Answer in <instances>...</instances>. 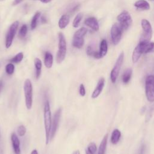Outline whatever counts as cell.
I'll return each instance as SVG.
<instances>
[{
  "mask_svg": "<svg viewBox=\"0 0 154 154\" xmlns=\"http://www.w3.org/2000/svg\"><path fill=\"white\" fill-rule=\"evenodd\" d=\"M43 120H44V127L45 132V143L46 144H48L50 141V134L52 125V116L49 102L46 100L44 104L43 107Z\"/></svg>",
  "mask_w": 154,
  "mask_h": 154,
  "instance_id": "1",
  "label": "cell"
},
{
  "mask_svg": "<svg viewBox=\"0 0 154 154\" xmlns=\"http://www.w3.org/2000/svg\"><path fill=\"white\" fill-rule=\"evenodd\" d=\"M23 92L25 106L28 109H31L32 106L33 89L31 81L29 79H25L23 84Z\"/></svg>",
  "mask_w": 154,
  "mask_h": 154,
  "instance_id": "2",
  "label": "cell"
},
{
  "mask_svg": "<svg viewBox=\"0 0 154 154\" xmlns=\"http://www.w3.org/2000/svg\"><path fill=\"white\" fill-rule=\"evenodd\" d=\"M67 51V45L65 37L62 32L58 34V49L56 56L57 63L60 64L66 57Z\"/></svg>",
  "mask_w": 154,
  "mask_h": 154,
  "instance_id": "3",
  "label": "cell"
},
{
  "mask_svg": "<svg viewBox=\"0 0 154 154\" xmlns=\"http://www.w3.org/2000/svg\"><path fill=\"white\" fill-rule=\"evenodd\" d=\"M87 32V29L82 27L77 30L73 37L72 46L76 48L81 49L82 48L84 43V37Z\"/></svg>",
  "mask_w": 154,
  "mask_h": 154,
  "instance_id": "4",
  "label": "cell"
},
{
  "mask_svg": "<svg viewBox=\"0 0 154 154\" xmlns=\"http://www.w3.org/2000/svg\"><path fill=\"white\" fill-rule=\"evenodd\" d=\"M146 96L150 102H154V75H149L146 79Z\"/></svg>",
  "mask_w": 154,
  "mask_h": 154,
  "instance_id": "5",
  "label": "cell"
},
{
  "mask_svg": "<svg viewBox=\"0 0 154 154\" xmlns=\"http://www.w3.org/2000/svg\"><path fill=\"white\" fill-rule=\"evenodd\" d=\"M123 59H124V53L123 52H122L120 54L119 57L117 58V61L111 72L110 79L112 83H115L116 82L117 77L119 75L120 68L123 62Z\"/></svg>",
  "mask_w": 154,
  "mask_h": 154,
  "instance_id": "6",
  "label": "cell"
},
{
  "mask_svg": "<svg viewBox=\"0 0 154 154\" xmlns=\"http://www.w3.org/2000/svg\"><path fill=\"white\" fill-rule=\"evenodd\" d=\"M143 33L140 41L149 42L150 40L152 35V28L150 22L147 19H142L141 22Z\"/></svg>",
  "mask_w": 154,
  "mask_h": 154,
  "instance_id": "7",
  "label": "cell"
},
{
  "mask_svg": "<svg viewBox=\"0 0 154 154\" xmlns=\"http://www.w3.org/2000/svg\"><path fill=\"white\" fill-rule=\"evenodd\" d=\"M119 25L125 29H127L132 23V19L129 13L126 10L123 11L117 17Z\"/></svg>",
  "mask_w": 154,
  "mask_h": 154,
  "instance_id": "8",
  "label": "cell"
},
{
  "mask_svg": "<svg viewBox=\"0 0 154 154\" xmlns=\"http://www.w3.org/2000/svg\"><path fill=\"white\" fill-rule=\"evenodd\" d=\"M61 112H62V109L61 108H59L55 112L52 117V125H51V134H50V141L52 140L58 129V126H59V123H60V120L61 115Z\"/></svg>",
  "mask_w": 154,
  "mask_h": 154,
  "instance_id": "9",
  "label": "cell"
},
{
  "mask_svg": "<svg viewBox=\"0 0 154 154\" xmlns=\"http://www.w3.org/2000/svg\"><path fill=\"white\" fill-rule=\"evenodd\" d=\"M123 31V29L119 23H114L112 25L111 28V36L114 45H116L120 42Z\"/></svg>",
  "mask_w": 154,
  "mask_h": 154,
  "instance_id": "10",
  "label": "cell"
},
{
  "mask_svg": "<svg viewBox=\"0 0 154 154\" xmlns=\"http://www.w3.org/2000/svg\"><path fill=\"white\" fill-rule=\"evenodd\" d=\"M19 22L15 21L10 26L7 34L6 35V39H5V47L6 48H9L11 45H12L13 39L14 38V36L16 35L17 29L19 26Z\"/></svg>",
  "mask_w": 154,
  "mask_h": 154,
  "instance_id": "11",
  "label": "cell"
},
{
  "mask_svg": "<svg viewBox=\"0 0 154 154\" xmlns=\"http://www.w3.org/2000/svg\"><path fill=\"white\" fill-rule=\"evenodd\" d=\"M138 45L140 46L143 54H147L154 52V42L150 41H140Z\"/></svg>",
  "mask_w": 154,
  "mask_h": 154,
  "instance_id": "12",
  "label": "cell"
},
{
  "mask_svg": "<svg viewBox=\"0 0 154 154\" xmlns=\"http://www.w3.org/2000/svg\"><path fill=\"white\" fill-rule=\"evenodd\" d=\"M10 139H11L14 153L15 154H20L21 153L20 147V143L17 134L15 132H12L11 134Z\"/></svg>",
  "mask_w": 154,
  "mask_h": 154,
  "instance_id": "13",
  "label": "cell"
},
{
  "mask_svg": "<svg viewBox=\"0 0 154 154\" xmlns=\"http://www.w3.org/2000/svg\"><path fill=\"white\" fill-rule=\"evenodd\" d=\"M104 85H105V79L103 78H101L99 79L97 85L91 94L92 99H96L100 95V94L102 91Z\"/></svg>",
  "mask_w": 154,
  "mask_h": 154,
  "instance_id": "14",
  "label": "cell"
},
{
  "mask_svg": "<svg viewBox=\"0 0 154 154\" xmlns=\"http://www.w3.org/2000/svg\"><path fill=\"white\" fill-rule=\"evenodd\" d=\"M85 24L90 27L91 29H92L94 31H98L99 28V23L97 20V19L94 17H90L85 19L84 22Z\"/></svg>",
  "mask_w": 154,
  "mask_h": 154,
  "instance_id": "15",
  "label": "cell"
},
{
  "mask_svg": "<svg viewBox=\"0 0 154 154\" xmlns=\"http://www.w3.org/2000/svg\"><path fill=\"white\" fill-rule=\"evenodd\" d=\"M34 67H35V77L36 79H39L41 73H42V63L41 61V60L38 58H35L34 59Z\"/></svg>",
  "mask_w": 154,
  "mask_h": 154,
  "instance_id": "16",
  "label": "cell"
},
{
  "mask_svg": "<svg viewBox=\"0 0 154 154\" xmlns=\"http://www.w3.org/2000/svg\"><path fill=\"white\" fill-rule=\"evenodd\" d=\"M53 61L54 58L52 54L48 51L46 52L44 57V64L45 67L48 69H51L53 64Z\"/></svg>",
  "mask_w": 154,
  "mask_h": 154,
  "instance_id": "17",
  "label": "cell"
},
{
  "mask_svg": "<svg viewBox=\"0 0 154 154\" xmlns=\"http://www.w3.org/2000/svg\"><path fill=\"white\" fill-rule=\"evenodd\" d=\"M134 6L142 10H148L150 9L149 4L145 0H138L135 4Z\"/></svg>",
  "mask_w": 154,
  "mask_h": 154,
  "instance_id": "18",
  "label": "cell"
},
{
  "mask_svg": "<svg viewBox=\"0 0 154 154\" xmlns=\"http://www.w3.org/2000/svg\"><path fill=\"white\" fill-rule=\"evenodd\" d=\"M142 54H143V52L140 49V46L138 45L136 46V48L134 49L133 53H132V62L134 63H137L138 61V60L140 59V58Z\"/></svg>",
  "mask_w": 154,
  "mask_h": 154,
  "instance_id": "19",
  "label": "cell"
},
{
  "mask_svg": "<svg viewBox=\"0 0 154 154\" xmlns=\"http://www.w3.org/2000/svg\"><path fill=\"white\" fill-rule=\"evenodd\" d=\"M107 140H108V134H106L103 137V138H102L100 142V144L99 147L97 154H105L106 144H107Z\"/></svg>",
  "mask_w": 154,
  "mask_h": 154,
  "instance_id": "20",
  "label": "cell"
},
{
  "mask_svg": "<svg viewBox=\"0 0 154 154\" xmlns=\"http://www.w3.org/2000/svg\"><path fill=\"white\" fill-rule=\"evenodd\" d=\"M69 23V16L67 14H63L58 21V26L60 29L65 28Z\"/></svg>",
  "mask_w": 154,
  "mask_h": 154,
  "instance_id": "21",
  "label": "cell"
},
{
  "mask_svg": "<svg viewBox=\"0 0 154 154\" xmlns=\"http://www.w3.org/2000/svg\"><path fill=\"white\" fill-rule=\"evenodd\" d=\"M108 51V44L106 40L103 39L100 44V49L99 51L100 58L106 55Z\"/></svg>",
  "mask_w": 154,
  "mask_h": 154,
  "instance_id": "22",
  "label": "cell"
},
{
  "mask_svg": "<svg viewBox=\"0 0 154 154\" xmlns=\"http://www.w3.org/2000/svg\"><path fill=\"white\" fill-rule=\"evenodd\" d=\"M120 137H121L120 131L117 129H114L112 131V134H111V143L113 144H116L119 142V141L120 138Z\"/></svg>",
  "mask_w": 154,
  "mask_h": 154,
  "instance_id": "23",
  "label": "cell"
},
{
  "mask_svg": "<svg viewBox=\"0 0 154 154\" xmlns=\"http://www.w3.org/2000/svg\"><path fill=\"white\" fill-rule=\"evenodd\" d=\"M132 73V70L131 69H129V68L127 69L124 72L122 76V81L124 84H128L131 78Z\"/></svg>",
  "mask_w": 154,
  "mask_h": 154,
  "instance_id": "24",
  "label": "cell"
},
{
  "mask_svg": "<svg viewBox=\"0 0 154 154\" xmlns=\"http://www.w3.org/2000/svg\"><path fill=\"white\" fill-rule=\"evenodd\" d=\"M96 151H97L96 144L93 142H91L88 144L85 149V154H95Z\"/></svg>",
  "mask_w": 154,
  "mask_h": 154,
  "instance_id": "25",
  "label": "cell"
},
{
  "mask_svg": "<svg viewBox=\"0 0 154 154\" xmlns=\"http://www.w3.org/2000/svg\"><path fill=\"white\" fill-rule=\"evenodd\" d=\"M40 17V12H37L34 15V16L32 19L31 22V28L32 29H34L36 28Z\"/></svg>",
  "mask_w": 154,
  "mask_h": 154,
  "instance_id": "26",
  "label": "cell"
},
{
  "mask_svg": "<svg viewBox=\"0 0 154 154\" xmlns=\"http://www.w3.org/2000/svg\"><path fill=\"white\" fill-rule=\"evenodd\" d=\"M82 17H83V15L81 13H78L75 17L73 21V23H72V25L74 28H78L79 25V23L82 19Z\"/></svg>",
  "mask_w": 154,
  "mask_h": 154,
  "instance_id": "27",
  "label": "cell"
},
{
  "mask_svg": "<svg viewBox=\"0 0 154 154\" xmlns=\"http://www.w3.org/2000/svg\"><path fill=\"white\" fill-rule=\"evenodd\" d=\"M23 58V54L22 52H19L13 58H12L10 61L11 63H19L22 61Z\"/></svg>",
  "mask_w": 154,
  "mask_h": 154,
  "instance_id": "28",
  "label": "cell"
},
{
  "mask_svg": "<svg viewBox=\"0 0 154 154\" xmlns=\"http://www.w3.org/2000/svg\"><path fill=\"white\" fill-rule=\"evenodd\" d=\"M5 72L8 75H11L14 72V66L12 63H8L5 66Z\"/></svg>",
  "mask_w": 154,
  "mask_h": 154,
  "instance_id": "29",
  "label": "cell"
},
{
  "mask_svg": "<svg viewBox=\"0 0 154 154\" xmlns=\"http://www.w3.org/2000/svg\"><path fill=\"white\" fill-rule=\"evenodd\" d=\"M26 132V129L25 126L23 125H20L18 126L17 129V134L19 137H23Z\"/></svg>",
  "mask_w": 154,
  "mask_h": 154,
  "instance_id": "30",
  "label": "cell"
},
{
  "mask_svg": "<svg viewBox=\"0 0 154 154\" xmlns=\"http://www.w3.org/2000/svg\"><path fill=\"white\" fill-rule=\"evenodd\" d=\"M27 31H28V28H27V26L26 25H23L19 32V37L21 38H23L25 37V35H26L27 33Z\"/></svg>",
  "mask_w": 154,
  "mask_h": 154,
  "instance_id": "31",
  "label": "cell"
},
{
  "mask_svg": "<svg viewBox=\"0 0 154 154\" xmlns=\"http://www.w3.org/2000/svg\"><path fill=\"white\" fill-rule=\"evenodd\" d=\"M79 94L81 96H84L85 95V86L83 84H81L80 85H79Z\"/></svg>",
  "mask_w": 154,
  "mask_h": 154,
  "instance_id": "32",
  "label": "cell"
},
{
  "mask_svg": "<svg viewBox=\"0 0 154 154\" xmlns=\"http://www.w3.org/2000/svg\"><path fill=\"white\" fill-rule=\"evenodd\" d=\"M95 51L93 50V48L91 46H88L87 48V54L88 55V56H93V54L94 53Z\"/></svg>",
  "mask_w": 154,
  "mask_h": 154,
  "instance_id": "33",
  "label": "cell"
},
{
  "mask_svg": "<svg viewBox=\"0 0 154 154\" xmlns=\"http://www.w3.org/2000/svg\"><path fill=\"white\" fill-rule=\"evenodd\" d=\"M23 0H14L13 2V5H18L19 4H20L22 1H23Z\"/></svg>",
  "mask_w": 154,
  "mask_h": 154,
  "instance_id": "34",
  "label": "cell"
},
{
  "mask_svg": "<svg viewBox=\"0 0 154 154\" xmlns=\"http://www.w3.org/2000/svg\"><path fill=\"white\" fill-rule=\"evenodd\" d=\"M4 87V82L2 80L0 79V93L2 91Z\"/></svg>",
  "mask_w": 154,
  "mask_h": 154,
  "instance_id": "35",
  "label": "cell"
},
{
  "mask_svg": "<svg viewBox=\"0 0 154 154\" xmlns=\"http://www.w3.org/2000/svg\"><path fill=\"white\" fill-rule=\"evenodd\" d=\"M31 154H38V152H37V149H34L31 151Z\"/></svg>",
  "mask_w": 154,
  "mask_h": 154,
  "instance_id": "36",
  "label": "cell"
},
{
  "mask_svg": "<svg viewBox=\"0 0 154 154\" xmlns=\"http://www.w3.org/2000/svg\"><path fill=\"white\" fill-rule=\"evenodd\" d=\"M41 20H42V23H46V19L45 18L44 16H42L41 17Z\"/></svg>",
  "mask_w": 154,
  "mask_h": 154,
  "instance_id": "37",
  "label": "cell"
},
{
  "mask_svg": "<svg viewBox=\"0 0 154 154\" xmlns=\"http://www.w3.org/2000/svg\"><path fill=\"white\" fill-rule=\"evenodd\" d=\"M40 1L43 3H48V2H51L52 0H40Z\"/></svg>",
  "mask_w": 154,
  "mask_h": 154,
  "instance_id": "38",
  "label": "cell"
},
{
  "mask_svg": "<svg viewBox=\"0 0 154 154\" xmlns=\"http://www.w3.org/2000/svg\"><path fill=\"white\" fill-rule=\"evenodd\" d=\"M72 154H80V152H79V150H77L74 151Z\"/></svg>",
  "mask_w": 154,
  "mask_h": 154,
  "instance_id": "39",
  "label": "cell"
},
{
  "mask_svg": "<svg viewBox=\"0 0 154 154\" xmlns=\"http://www.w3.org/2000/svg\"><path fill=\"white\" fill-rule=\"evenodd\" d=\"M33 1H35V0H33Z\"/></svg>",
  "mask_w": 154,
  "mask_h": 154,
  "instance_id": "40",
  "label": "cell"
}]
</instances>
